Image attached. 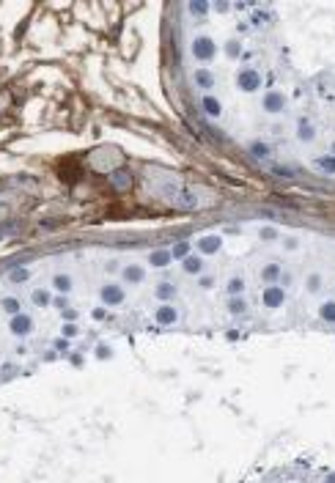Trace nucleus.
<instances>
[{"label":"nucleus","mask_w":335,"mask_h":483,"mask_svg":"<svg viewBox=\"0 0 335 483\" xmlns=\"http://www.w3.org/2000/svg\"><path fill=\"white\" fill-rule=\"evenodd\" d=\"M261 85H264V77H261L258 69H253V66L239 69V74H236V88H239V91L253 93V91H258Z\"/></svg>","instance_id":"1"},{"label":"nucleus","mask_w":335,"mask_h":483,"mask_svg":"<svg viewBox=\"0 0 335 483\" xmlns=\"http://www.w3.org/2000/svg\"><path fill=\"white\" fill-rule=\"evenodd\" d=\"M261 110H264V113H269V115L283 113V110H286V93H283V91H277V88L267 91V93H264V99H261Z\"/></svg>","instance_id":"2"},{"label":"nucleus","mask_w":335,"mask_h":483,"mask_svg":"<svg viewBox=\"0 0 335 483\" xmlns=\"http://www.w3.org/2000/svg\"><path fill=\"white\" fill-rule=\"evenodd\" d=\"M193 55L198 61H214V55H217V44H214V38L209 36H198L193 42Z\"/></svg>","instance_id":"3"},{"label":"nucleus","mask_w":335,"mask_h":483,"mask_svg":"<svg viewBox=\"0 0 335 483\" xmlns=\"http://www.w3.org/2000/svg\"><path fill=\"white\" fill-rule=\"evenodd\" d=\"M261 302H264V307H269V311H275V307H281L286 302V291L283 286H267L264 288V294H261Z\"/></svg>","instance_id":"4"},{"label":"nucleus","mask_w":335,"mask_h":483,"mask_svg":"<svg viewBox=\"0 0 335 483\" xmlns=\"http://www.w3.org/2000/svg\"><path fill=\"white\" fill-rule=\"evenodd\" d=\"M99 297H102V302H105V305L116 307V305L124 302V288L118 286V283H105L102 291H99Z\"/></svg>","instance_id":"5"},{"label":"nucleus","mask_w":335,"mask_h":483,"mask_svg":"<svg viewBox=\"0 0 335 483\" xmlns=\"http://www.w3.org/2000/svg\"><path fill=\"white\" fill-rule=\"evenodd\" d=\"M316 124L310 121V118H305V115H300L297 118V140L300 143H313L316 140Z\"/></svg>","instance_id":"6"},{"label":"nucleus","mask_w":335,"mask_h":483,"mask_svg":"<svg viewBox=\"0 0 335 483\" xmlns=\"http://www.w3.org/2000/svg\"><path fill=\"white\" fill-rule=\"evenodd\" d=\"M121 278H124V283H143L146 280V269H143L140 264H126L124 266V272H121Z\"/></svg>","instance_id":"7"},{"label":"nucleus","mask_w":335,"mask_h":483,"mask_svg":"<svg viewBox=\"0 0 335 483\" xmlns=\"http://www.w3.org/2000/svg\"><path fill=\"white\" fill-rule=\"evenodd\" d=\"M313 168L319 173H324V176H335V157L327 151L322 157H313Z\"/></svg>","instance_id":"8"},{"label":"nucleus","mask_w":335,"mask_h":483,"mask_svg":"<svg viewBox=\"0 0 335 483\" xmlns=\"http://www.w3.org/2000/svg\"><path fill=\"white\" fill-rule=\"evenodd\" d=\"M281 275H283V266L277 264V261H269V264L261 269V278H264V283H269V286H275V283L281 280Z\"/></svg>","instance_id":"9"},{"label":"nucleus","mask_w":335,"mask_h":483,"mask_svg":"<svg viewBox=\"0 0 335 483\" xmlns=\"http://www.w3.org/2000/svg\"><path fill=\"white\" fill-rule=\"evenodd\" d=\"M193 80H195V85H198V88H206V91H209V88H214V74H212V72H209V69H206V66L195 69V72H193Z\"/></svg>","instance_id":"10"},{"label":"nucleus","mask_w":335,"mask_h":483,"mask_svg":"<svg viewBox=\"0 0 335 483\" xmlns=\"http://www.w3.org/2000/svg\"><path fill=\"white\" fill-rule=\"evenodd\" d=\"M201 107H203V113H206V115H212V118H220V115H222V105H220V99L209 96V93H206V96L201 99Z\"/></svg>","instance_id":"11"},{"label":"nucleus","mask_w":335,"mask_h":483,"mask_svg":"<svg viewBox=\"0 0 335 483\" xmlns=\"http://www.w3.org/2000/svg\"><path fill=\"white\" fill-rule=\"evenodd\" d=\"M181 269H184L187 275H201L203 272V258L201 256H187L184 264H181Z\"/></svg>","instance_id":"12"},{"label":"nucleus","mask_w":335,"mask_h":483,"mask_svg":"<svg viewBox=\"0 0 335 483\" xmlns=\"http://www.w3.org/2000/svg\"><path fill=\"white\" fill-rule=\"evenodd\" d=\"M319 319L327 324H335V299H327V302L319 305Z\"/></svg>","instance_id":"13"},{"label":"nucleus","mask_w":335,"mask_h":483,"mask_svg":"<svg viewBox=\"0 0 335 483\" xmlns=\"http://www.w3.org/2000/svg\"><path fill=\"white\" fill-rule=\"evenodd\" d=\"M176 319H179L176 307H171V305H162V307H157V321H159V324H173Z\"/></svg>","instance_id":"14"},{"label":"nucleus","mask_w":335,"mask_h":483,"mask_svg":"<svg viewBox=\"0 0 335 483\" xmlns=\"http://www.w3.org/2000/svg\"><path fill=\"white\" fill-rule=\"evenodd\" d=\"M171 253H168V250H154V253H151V256H148V264L151 266H157V269H162V266H168V264H171Z\"/></svg>","instance_id":"15"},{"label":"nucleus","mask_w":335,"mask_h":483,"mask_svg":"<svg viewBox=\"0 0 335 483\" xmlns=\"http://www.w3.org/2000/svg\"><path fill=\"white\" fill-rule=\"evenodd\" d=\"M198 250L201 253H217L220 250V236H201V239H198Z\"/></svg>","instance_id":"16"},{"label":"nucleus","mask_w":335,"mask_h":483,"mask_svg":"<svg viewBox=\"0 0 335 483\" xmlns=\"http://www.w3.org/2000/svg\"><path fill=\"white\" fill-rule=\"evenodd\" d=\"M322 286H324V278H322L319 272H310L308 278H305V288L310 291V294H316V291L322 288Z\"/></svg>","instance_id":"17"},{"label":"nucleus","mask_w":335,"mask_h":483,"mask_svg":"<svg viewBox=\"0 0 335 483\" xmlns=\"http://www.w3.org/2000/svg\"><path fill=\"white\" fill-rule=\"evenodd\" d=\"M228 311L234 313V316H242V313H247V302H245L242 297H234V299L228 302Z\"/></svg>","instance_id":"18"},{"label":"nucleus","mask_w":335,"mask_h":483,"mask_svg":"<svg viewBox=\"0 0 335 483\" xmlns=\"http://www.w3.org/2000/svg\"><path fill=\"white\" fill-rule=\"evenodd\" d=\"M250 154L258 157V160H267V157H269V146L261 143V140H256V143H250Z\"/></svg>","instance_id":"19"},{"label":"nucleus","mask_w":335,"mask_h":483,"mask_svg":"<svg viewBox=\"0 0 335 483\" xmlns=\"http://www.w3.org/2000/svg\"><path fill=\"white\" fill-rule=\"evenodd\" d=\"M242 291H245V280H242V278H231V280H228V294H231V297H239Z\"/></svg>","instance_id":"20"},{"label":"nucleus","mask_w":335,"mask_h":483,"mask_svg":"<svg viewBox=\"0 0 335 483\" xmlns=\"http://www.w3.org/2000/svg\"><path fill=\"white\" fill-rule=\"evenodd\" d=\"M52 286L58 288V291H71V278H69V275H55Z\"/></svg>","instance_id":"21"},{"label":"nucleus","mask_w":335,"mask_h":483,"mask_svg":"<svg viewBox=\"0 0 335 483\" xmlns=\"http://www.w3.org/2000/svg\"><path fill=\"white\" fill-rule=\"evenodd\" d=\"M173 294H176V288H173L171 283H159V286H157V297L159 299H171Z\"/></svg>","instance_id":"22"},{"label":"nucleus","mask_w":335,"mask_h":483,"mask_svg":"<svg viewBox=\"0 0 335 483\" xmlns=\"http://www.w3.org/2000/svg\"><path fill=\"white\" fill-rule=\"evenodd\" d=\"M226 52L231 55V58H239V55H242V44H239V42H228Z\"/></svg>","instance_id":"23"},{"label":"nucleus","mask_w":335,"mask_h":483,"mask_svg":"<svg viewBox=\"0 0 335 483\" xmlns=\"http://www.w3.org/2000/svg\"><path fill=\"white\" fill-rule=\"evenodd\" d=\"M187 11H193V14H206V11H209V6H206V3H190Z\"/></svg>","instance_id":"24"},{"label":"nucleus","mask_w":335,"mask_h":483,"mask_svg":"<svg viewBox=\"0 0 335 483\" xmlns=\"http://www.w3.org/2000/svg\"><path fill=\"white\" fill-rule=\"evenodd\" d=\"M214 286V278H209V275H201V288H212Z\"/></svg>","instance_id":"25"},{"label":"nucleus","mask_w":335,"mask_h":483,"mask_svg":"<svg viewBox=\"0 0 335 483\" xmlns=\"http://www.w3.org/2000/svg\"><path fill=\"white\" fill-rule=\"evenodd\" d=\"M275 236H277L275 228H264V231H261V239H275Z\"/></svg>","instance_id":"26"},{"label":"nucleus","mask_w":335,"mask_h":483,"mask_svg":"<svg viewBox=\"0 0 335 483\" xmlns=\"http://www.w3.org/2000/svg\"><path fill=\"white\" fill-rule=\"evenodd\" d=\"M286 250H297V239H286Z\"/></svg>","instance_id":"27"},{"label":"nucleus","mask_w":335,"mask_h":483,"mask_svg":"<svg viewBox=\"0 0 335 483\" xmlns=\"http://www.w3.org/2000/svg\"><path fill=\"white\" fill-rule=\"evenodd\" d=\"M324 483H335V472H330V475H327V478H324Z\"/></svg>","instance_id":"28"},{"label":"nucleus","mask_w":335,"mask_h":483,"mask_svg":"<svg viewBox=\"0 0 335 483\" xmlns=\"http://www.w3.org/2000/svg\"><path fill=\"white\" fill-rule=\"evenodd\" d=\"M330 154L335 157V138H332V143H330Z\"/></svg>","instance_id":"29"}]
</instances>
